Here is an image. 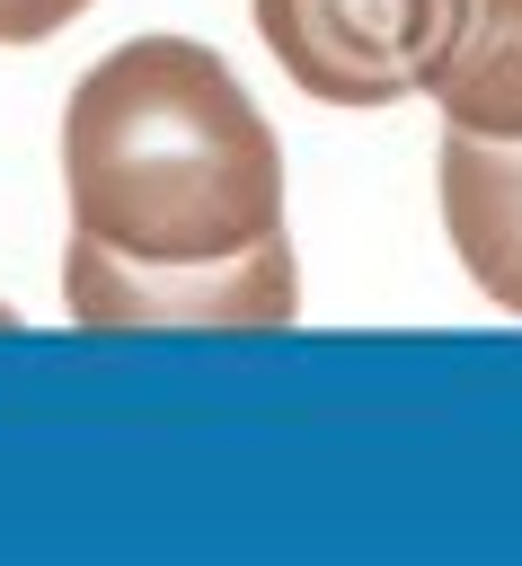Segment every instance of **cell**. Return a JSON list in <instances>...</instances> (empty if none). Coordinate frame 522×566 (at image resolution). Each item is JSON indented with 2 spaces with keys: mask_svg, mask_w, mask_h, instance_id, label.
Instances as JSON below:
<instances>
[{
  "mask_svg": "<svg viewBox=\"0 0 522 566\" xmlns=\"http://www.w3.org/2000/svg\"><path fill=\"white\" fill-rule=\"evenodd\" d=\"M71 230L142 265H212L283 230V142L195 35H133L62 106Z\"/></svg>",
  "mask_w": 522,
  "mask_h": 566,
  "instance_id": "6da1fadb",
  "label": "cell"
},
{
  "mask_svg": "<svg viewBox=\"0 0 522 566\" xmlns=\"http://www.w3.org/2000/svg\"><path fill=\"white\" fill-rule=\"evenodd\" d=\"M62 310L80 327H292L301 310V265H292V239H257L239 256H212V265H142V256H115L97 239L71 230V256H62Z\"/></svg>",
  "mask_w": 522,
  "mask_h": 566,
  "instance_id": "7a4b0ae2",
  "label": "cell"
},
{
  "mask_svg": "<svg viewBox=\"0 0 522 566\" xmlns=\"http://www.w3.org/2000/svg\"><path fill=\"white\" fill-rule=\"evenodd\" d=\"M292 88L327 106H389L425 88L460 0H248Z\"/></svg>",
  "mask_w": 522,
  "mask_h": 566,
  "instance_id": "3957f363",
  "label": "cell"
},
{
  "mask_svg": "<svg viewBox=\"0 0 522 566\" xmlns=\"http://www.w3.org/2000/svg\"><path fill=\"white\" fill-rule=\"evenodd\" d=\"M442 230L469 283L522 318V142L442 133Z\"/></svg>",
  "mask_w": 522,
  "mask_h": 566,
  "instance_id": "277c9868",
  "label": "cell"
},
{
  "mask_svg": "<svg viewBox=\"0 0 522 566\" xmlns=\"http://www.w3.org/2000/svg\"><path fill=\"white\" fill-rule=\"evenodd\" d=\"M425 97L442 106L451 133H487V142H522V0H460Z\"/></svg>",
  "mask_w": 522,
  "mask_h": 566,
  "instance_id": "5b68a950",
  "label": "cell"
},
{
  "mask_svg": "<svg viewBox=\"0 0 522 566\" xmlns=\"http://www.w3.org/2000/svg\"><path fill=\"white\" fill-rule=\"evenodd\" d=\"M88 0H0V44H44L80 18Z\"/></svg>",
  "mask_w": 522,
  "mask_h": 566,
  "instance_id": "8992f818",
  "label": "cell"
}]
</instances>
